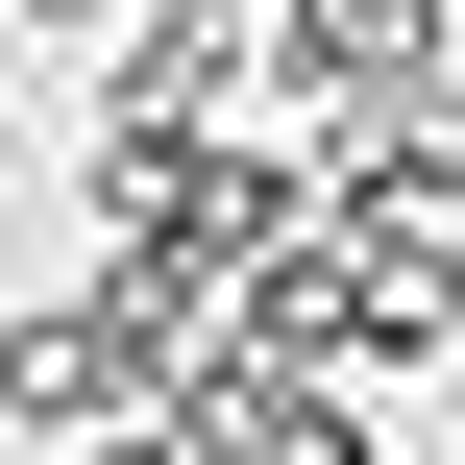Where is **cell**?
<instances>
[{"instance_id":"obj_3","label":"cell","mask_w":465,"mask_h":465,"mask_svg":"<svg viewBox=\"0 0 465 465\" xmlns=\"http://www.w3.org/2000/svg\"><path fill=\"white\" fill-rule=\"evenodd\" d=\"M172 441L196 465H368V392L343 368H270V343H196L172 368Z\"/></svg>"},{"instance_id":"obj_6","label":"cell","mask_w":465,"mask_h":465,"mask_svg":"<svg viewBox=\"0 0 465 465\" xmlns=\"http://www.w3.org/2000/svg\"><path fill=\"white\" fill-rule=\"evenodd\" d=\"M123 25H147V0H25V49H123Z\"/></svg>"},{"instance_id":"obj_7","label":"cell","mask_w":465,"mask_h":465,"mask_svg":"<svg viewBox=\"0 0 465 465\" xmlns=\"http://www.w3.org/2000/svg\"><path fill=\"white\" fill-rule=\"evenodd\" d=\"M98 465H196V441H172V417H123V441H98Z\"/></svg>"},{"instance_id":"obj_4","label":"cell","mask_w":465,"mask_h":465,"mask_svg":"<svg viewBox=\"0 0 465 465\" xmlns=\"http://www.w3.org/2000/svg\"><path fill=\"white\" fill-rule=\"evenodd\" d=\"M294 172H319V221H441V196H465V98H441V74H417V98H319Z\"/></svg>"},{"instance_id":"obj_2","label":"cell","mask_w":465,"mask_h":465,"mask_svg":"<svg viewBox=\"0 0 465 465\" xmlns=\"http://www.w3.org/2000/svg\"><path fill=\"white\" fill-rule=\"evenodd\" d=\"M123 417H172V343H147V319H123V294H25V319H0V441H123Z\"/></svg>"},{"instance_id":"obj_5","label":"cell","mask_w":465,"mask_h":465,"mask_svg":"<svg viewBox=\"0 0 465 465\" xmlns=\"http://www.w3.org/2000/svg\"><path fill=\"white\" fill-rule=\"evenodd\" d=\"M270 74L294 98H417L441 74V0H270Z\"/></svg>"},{"instance_id":"obj_1","label":"cell","mask_w":465,"mask_h":465,"mask_svg":"<svg viewBox=\"0 0 465 465\" xmlns=\"http://www.w3.org/2000/svg\"><path fill=\"white\" fill-rule=\"evenodd\" d=\"M245 98H294L270 74V0H147L98 49V147H245Z\"/></svg>"}]
</instances>
